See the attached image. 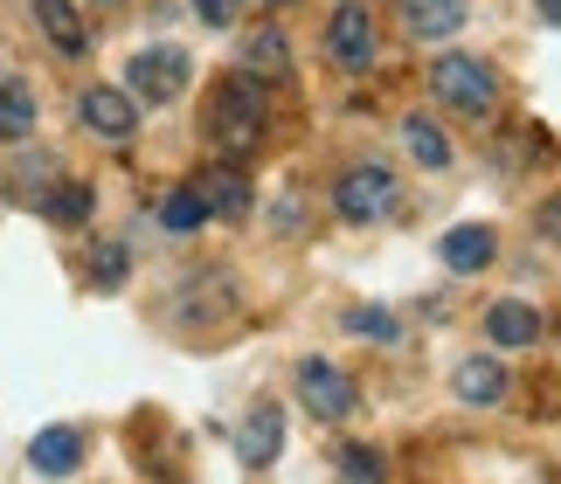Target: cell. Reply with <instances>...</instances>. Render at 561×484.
Segmentation results:
<instances>
[{
    "label": "cell",
    "mask_w": 561,
    "mask_h": 484,
    "mask_svg": "<svg viewBox=\"0 0 561 484\" xmlns=\"http://www.w3.org/2000/svg\"><path fill=\"white\" fill-rule=\"evenodd\" d=\"M430 97H437L444 112L471 118V125L500 118V77H492L479 56H437L430 62Z\"/></svg>",
    "instance_id": "obj_2"
},
{
    "label": "cell",
    "mask_w": 561,
    "mask_h": 484,
    "mask_svg": "<svg viewBox=\"0 0 561 484\" xmlns=\"http://www.w3.org/2000/svg\"><path fill=\"white\" fill-rule=\"evenodd\" d=\"M77 118L98 131V139H133L139 131V97L118 91V83H91V91L77 97Z\"/></svg>",
    "instance_id": "obj_7"
},
{
    "label": "cell",
    "mask_w": 561,
    "mask_h": 484,
    "mask_svg": "<svg viewBox=\"0 0 561 484\" xmlns=\"http://www.w3.org/2000/svg\"><path fill=\"white\" fill-rule=\"evenodd\" d=\"M35 208L49 215V222L77 229V222H91V187H83V181H62V187H49V194H35Z\"/></svg>",
    "instance_id": "obj_18"
},
{
    "label": "cell",
    "mask_w": 561,
    "mask_h": 484,
    "mask_svg": "<svg viewBox=\"0 0 561 484\" xmlns=\"http://www.w3.org/2000/svg\"><path fill=\"white\" fill-rule=\"evenodd\" d=\"M347 333L354 339H375V346H396L402 339V319L388 312V304H354V312H347Z\"/></svg>",
    "instance_id": "obj_21"
},
{
    "label": "cell",
    "mask_w": 561,
    "mask_h": 484,
    "mask_svg": "<svg viewBox=\"0 0 561 484\" xmlns=\"http://www.w3.org/2000/svg\"><path fill=\"white\" fill-rule=\"evenodd\" d=\"M534 222H541V235H548V242H561V194H548V201L534 208Z\"/></svg>",
    "instance_id": "obj_25"
},
{
    "label": "cell",
    "mask_w": 561,
    "mask_h": 484,
    "mask_svg": "<svg viewBox=\"0 0 561 484\" xmlns=\"http://www.w3.org/2000/svg\"><path fill=\"white\" fill-rule=\"evenodd\" d=\"M194 194H202V208H208V215H229V222L256 208V194H250V181H243V166H236V160L208 166L202 181H194Z\"/></svg>",
    "instance_id": "obj_9"
},
{
    "label": "cell",
    "mask_w": 561,
    "mask_h": 484,
    "mask_svg": "<svg viewBox=\"0 0 561 484\" xmlns=\"http://www.w3.org/2000/svg\"><path fill=\"white\" fill-rule=\"evenodd\" d=\"M277 450H285V415H277V402H256L250 423L236 429V457L250 471H264V464H277Z\"/></svg>",
    "instance_id": "obj_8"
},
{
    "label": "cell",
    "mask_w": 561,
    "mask_h": 484,
    "mask_svg": "<svg viewBox=\"0 0 561 484\" xmlns=\"http://www.w3.org/2000/svg\"><path fill=\"white\" fill-rule=\"evenodd\" d=\"M327 49H333L340 70H375L381 42H375V14H368V0H347V8H333V21H327Z\"/></svg>",
    "instance_id": "obj_6"
},
{
    "label": "cell",
    "mask_w": 561,
    "mask_h": 484,
    "mask_svg": "<svg viewBox=\"0 0 561 484\" xmlns=\"http://www.w3.org/2000/svg\"><path fill=\"white\" fill-rule=\"evenodd\" d=\"M42 181H49V160H35V152H28V160H21V173H14V187L28 194V187H42Z\"/></svg>",
    "instance_id": "obj_26"
},
{
    "label": "cell",
    "mask_w": 561,
    "mask_h": 484,
    "mask_svg": "<svg viewBox=\"0 0 561 484\" xmlns=\"http://www.w3.org/2000/svg\"><path fill=\"white\" fill-rule=\"evenodd\" d=\"M236 62H243V77H285L291 70V49H285V35H277V28H256V35H243Z\"/></svg>",
    "instance_id": "obj_15"
},
{
    "label": "cell",
    "mask_w": 561,
    "mask_h": 484,
    "mask_svg": "<svg viewBox=\"0 0 561 484\" xmlns=\"http://www.w3.org/2000/svg\"><path fill=\"white\" fill-rule=\"evenodd\" d=\"M98 8H112V0H98Z\"/></svg>",
    "instance_id": "obj_28"
},
{
    "label": "cell",
    "mask_w": 561,
    "mask_h": 484,
    "mask_svg": "<svg viewBox=\"0 0 561 484\" xmlns=\"http://www.w3.org/2000/svg\"><path fill=\"white\" fill-rule=\"evenodd\" d=\"M35 131V91L28 83H0V139H28Z\"/></svg>",
    "instance_id": "obj_19"
},
{
    "label": "cell",
    "mask_w": 561,
    "mask_h": 484,
    "mask_svg": "<svg viewBox=\"0 0 561 484\" xmlns=\"http://www.w3.org/2000/svg\"><path fill=\"white\" fill-rule=\"evenodd\" d=\"M333 208H340V222H354V229L388 222V215L402 208V181L388 166H347L340 187H333Z\"/></svg>",
    "instance_id": "obj_4"
},
{
    "label": "cell",
    "mask_w": 561,
    "mask_h": 484,
    "mask_svg": "<svg viewBox=\"0 0 561 484\" xmlns=\"http://www.w3.org/2000/svg\"><path fill=\"white\" fill-rule=\"evenodd\" d=\"M402 146H409V160L430 166V173H444V166H450V139H444V125H437V118H423V112L402 125Z\"/></svg>",
    "instance_id": "obj_17"
},
{
    "label": "cell",
    "mask_w": 561,
    "mask_h": 484,
    "mask_svg": "<svg viewBox=\"0 0 561 484\" xmlns=\"http://www.w3.org/2000/svg\"><path fill=\"white\" fill-rule=\"evenodd\" d=\"M194 14H202L208 28H236V14H243V0H194Z\"/></svg>",
    "instance_id": "obj_24"
},
{
    "label": "cell",
    "mask_w": 561,
    "mask_h": 484,
    "mask_svg": "<svg viewBox=\"0 0 561 484\" xmlns=\"http://www.w3.org/2000/svg\"><path fill=\"white\" fill-rule=\"evenodd\" d=\"M256 131H264V77H222L208 97V139L222 146V160H243L256 152Z\"/></svg>",
    "instance_id": "obj_1"
},
{
    "label": "cell",
    "mask_w": 561,
    "mask_h": 484,
    "mask_svg": "<svg viewBox=\"0 0 561 484\" xmlns=\"http://www.w3.org/2000/svg\"><path fill=\"white\" fill-rule=\"evenodd\" d=\"M160 222L174 229V235H187V229H202V222H208L202 194H194V187H174V194H167V201H160Z\"/></svg>",
    "instance_id": "obj_22"
},
{
    "label": "cell",
    "mask_w": 561,
    "mask_h": 484,
    "mask_svg": "<svg viewBox=\"0 0 561 484\" xmlns=\"http://www.w3.org/2000/svg\"><path fill=\"white\" fill-rule=\"evenodd\" d=\"M450 388H458V402L492 408V402L506 394V367H500V360H465L458 373H450Z\"/></svg>",
    "instance_id": "obj_16"
},
{
    "label": "cell",
    "mask_w": 561,
    "mask_h": 484,
    "mask_svg": "<svg viewBox=\"0 0 561 484\" xmlns=\"http://www.w3.org/2000/svg\"><path fill=\"white\" fill-rule=\"evenodd\" d=\"M471 21V0H402V28L416 42H450Z\"/></svg>",
    "instance_id": "obj_10"
},
{
    "label": "cell",
    "mask_w": 561,
    "mask_h": 484,
    "mask_svg": "<svg viewBox=\"0 0 561 484\" xmlns=\"http://www.w3.org/2000/svg\"><path fill=\"white\" fill-rule=\"evenodd\" d=\"M271 8H277V0H271Z\"/></svg>",
    "instance_id": "obj_29"
},
{
    "label": "cell",
    "mask_w": 561,
    "mask_h": 484,
    "mask_svg": "<svg viewBox=\"0 0 561 484\" xmlns=\"http://www.w3.org/2000/svg\"><path fill=\"white\" fill-rule=\"evenodd\" d=\"M485 333H492V346H534V339H541V312L520 304V298H500L485 312Z\"/></svg>",
    "instance_id": "obj_14"
},
{
    "label": "cell",
    "mask_w": 561,
    "mask_h": 484,
    "mask_svg": "<svg viewBox=\"0 0 561 484\" xmlns=\"http://www.w3.org/2000/svg\"><path fill=\"white\" fill-rule=\"evenodd\" d=\"M187 83H194V56L181 42H146V49L125 62V91L139 104H174V97H187Z\"/></svg>",
    "instance_id": "obj_3"
},
{
    "label": "cell",
    "mask_w": 561,
    "mask_h": 484,
    "mask_svg": "<svg viewBox=\"0 0 561 484\" xmlns=\"http://www.w3.org/2000/svg\"><path fill=\"white\" fill-rule=\"evenodd\" d=\"M340 471H347V484H381V457L347 443V450H340Z\"/></svg>",
    "instance_id": "obj_23"
},
{
    "label": "cell",
    "mask_w": 561,
    "mask_h": 484,
    "mask_svg": "<svg viewBox=\"0 0 561 484\" xmlns=\"http://www.w3.org/2000/svg\"><path fill=\"white\" fill-rule=\"evenodd\" d=\"M28 464L42 471V477H70L77 464H83V429H35V443H28Z\"/></svg>",
    "instance_id": "obj_13"
},
{
    "label": "cell",
    "mask_w": 561,
    "mask_h": 484,
    "mask_svg": "<svg viewBox=\"0 0 561 484\" xmlns=\"http://www.w3.org/2000/svg\"><path fill=\"white\" fill-rule=\"evenodd\" d=\"M35 28L49 35L56 56H83V49H91V28H83L77 0H35Z\"/></svg>",
    "instance_id": "obj_12"
},
{
    "label": "cell",
    "mask_w": 561,
    "mask_h": 484,
    "mask_svg": "<svg viewBox=\"0 0 561 484\" xmlns=\"http://www.w3.org/2000/svg\"><path fill=\"white\" fill-rule=\"evenodd\" d=\"M437 256H444L458 277H479V270H492V256H500V235L479 229V222H465V229H450V235L437 242Z\"/></svg>",
    "instance_id": "obj_11"
},
{
    "label": "cell",
    "mask_w": 561,
    "mask_h": 484,
    "mask_svg": "<svg viewBox=\"0 0 561 484\" xmlns=\"http://www.w3.org/2000/svg\"><path fill=\"white\" fill-rule=\"evenodd\" d=\"M534 14H541L548 28H561V0H534Z\"/></svg>",
    "instance_id": "obj_27"
},
{
    "label": "cell",
    "mask_w": 561,
    "mask_h": 484,
    "mask_svg": "<svg viewBox=\"0 0 561 484\" xmlns=\"http://www.w3.org/2000/svg\"><path fill=\"white\" fill-rule=\"evenodd\" d=\"M125 277H133V250H125V242H112V235L91 242V284H98V291H118Z\"/></svg>",
    "instance_id": "obj_20"
},
{
    "label": "cell",
    "mask_w": 561,
    "mask_h": 484,
    "mask_svg": "<svg viewBox=\"0 0 561 484\" xmlns=\"http://www.w3.org/2000/svg\"><path fill=\"white\" fill-rule=\"evenodd\" d=\"M298 402H306L319 423H347L360 408V388H354V373L333 367V360H298Z\"/></svg>",
    "instance_id": "obj_5"
}]
</instances>
